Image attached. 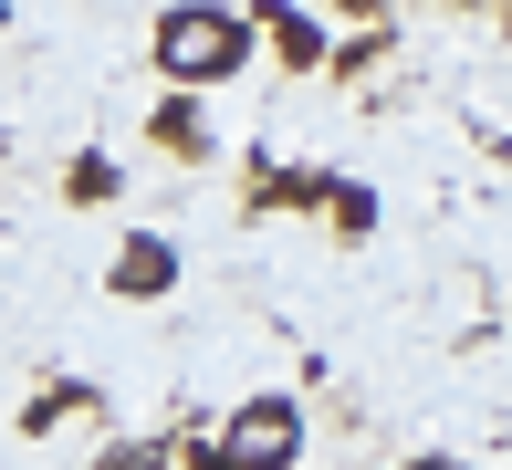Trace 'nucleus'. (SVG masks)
<instances>
[{
	"instance_id": "obj_6",
	"label": "nucleus",
	"mask_w": 512,
	"mask_h": 470,
	"mask_svg": "<svg viewBox=\"0 0 512 470\" xmlns=\"http://www.w3.org/2000/svg\"><path fill=\"white\" fill-rule=\"evenodd\" d=\"M314 199H324V209H335V220H345V230H366V220H377V199H366V188H356V178H324V188H314Z\"/></svg>"
},
{
	"instance_id": "obj_8",
	"label": "nucleus",
	"mask_w": 512,
	"mask_h": 470,
	"mask_svg": "<svg viewBox=\"0 0 512 470\" xmlns=\"http://www.w3.org/2000/svg\"><path fill=\"white\" fill-rule=\"evenodd\" d=\"M324 11H345V21H377V11H387V0H324Z\"/></svg>"
},
{
	"instance_id": "obj_1",
	"label": "nucleus",
	"mask_w": 512,
	"mask_h": 470,
	"mask_svg": "<svg viewBox=\"0 0 512 470\" xmlns=\"http://www.w3.org/2000/svg\"><path fill=\"white\" fill-rule=\"evenodd\" d=\"M251 63V21L230 0H168L157 11V74L168 84H230Z\"/></svg>"
},
{
	"instance_id": "obj_4",
	"label": "nucleus",
	"mask_w": 512,
	"mask_h": 470,
	"mask_svg": "<svg viewBox=\"0 0 512 470\" xmlns=\"http://www.w3.org/2000/svg\"><path fill=\"white\" fill-rule=\"evenodd\" d=\"M262 32H272V53H283V63H324V32H314L304 11H283V0H262Z\"/></svg>"
},
{
	"instance_id": "obj_7",
	"label": "nucleus",
	"mask_w": 512,
	"mask_h": 470,
	"mask_svg": "<svg viewBox=\"0 0 512 470\" xmlns=\"http://www.w3.org/2000/svg\"><path fill=\"white\" fill-rule=\"evenodd\" d=\"M105 470H168V450H157V439H126V450H105Z\"/></svg>"
},
{
	"instance_id": "obj_3",
	"label": "nucleus",
	"mask_w": 512,
	"mask_h": 470,
	"mask_svg": "<svg viewBox=\"0 0 512 470\" xmlns=\"http://www.w3.org/2000/svg\"><path fill=\"white\" fill-rule=\"evenodd\" d=\"M115 293H126V303H157V293H168V282H178V251L168 241H157V230H126V251H115Z\"/></svg>"
},
{
	"instance_id": "obj_5",
	"label": "nucleus",
	"mask_w": 512,
	"mask_h": 470,
	"mask_svg": "<svg viewBox=\"0 0 512 470\" xmlns=\"http://www.w3.org/2000/svg\"><path fill=\"white\" fill-rule=\"evenodd\" d=\"M157 147H178V157H199V147H209V115L189 105V94H168V105H157Z\"/></svg>"
},
{
	"instance_id": "obj_2",
	"label": "nucleus",
	"mask_w": 512,
	"mask_h": 470,
	"mask_svg": "<svg viewBox=\"0 0 512 470\" xmlns=\"http://www.w3.org/2000/svg\"><path fill=\"white\" fill-rule=\"evenodd\" d=\"M293 450H304V408H293V397H251V408L220 429L230 470H293Z\"/></svg>"
}]
</instances>
